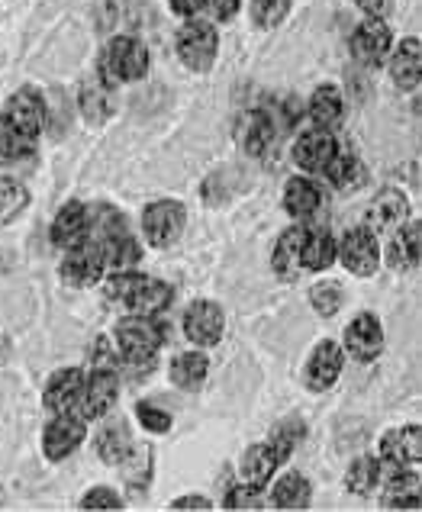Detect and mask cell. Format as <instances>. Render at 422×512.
I'll return each mask as SVG.
<instances>
[{
    "mask_svg": "<svg viewBox=\"0 0 422 512\" xmlns=\"http://www.w3.org/2000/svg\"><path fill=\"white\" fill-rule=\"evenodd\" d=\"M42 126H46V107H42V97L36 91H23L13 94L4 113H0V158H23L33 155Z\"/></svg>",
    "mask_w": 422,
    "mask_h": 512,
    "instance_id": "cell-1",
    "label": "cell"
},
{
    "mask_svg": "<svg viewBox=\"0 0 422 512\" xmlns=\"http://www.w3.org/2000/svg\"><path fill=\"white\" fill-rule=\"evenodd\" d=\"M107 297L113 303L126 306L129 313L155 316L165 310L174 294L165 281H158V277H145L136 271H116L107 281Z\"/></svg>",
    "mask_w": 422,
    "mask_h": 512,
    "instance_id": "cell-2",
    "label": "cell"
},
{
    "mask_svg": "<svg viewBox=\"0 0 422 512\" xmlns=\"http://www.w3.org/2000/svg\"><path fill=\"white\" fill-rule=\"evenodd\" d=\"M165 335L162 326L155 323L152 316H139V313H129L116 323V345H120V355L129 364H139V368H149L155 364L158 348H162Z\"/></svg>",
    "mask_w": 422,
    "mask_h": 512,
    "instance_id": "cell-3",
    "label": "cell"
},
{
    "mask_svg": "<svg viewBox=\"0 0 422 512\" xmlns=\"http://www.w3.org/2000/svg\"><path fill=\"white\" fill-rule=\"evenodd\" d=\"M149 71V49L142 46L133 36H116L107 52H104V65H100V78L110 84H126V81H139Z\"/></svg>",
    "mask_w": 422,
    "mask_h": 512,
    "instance_id": "cell-4",
    "label": "cell"
},
{
    "mask_svg": "<svg viewBox=\"0 0 422 512\" xmlns=\"http://www.w3.org/2000/svg\"><path fill=\"white\" fill-rule=\"evenodd\" d=\"M187 226V213L178 200H155L142 213V232L152 248H168L181 239Z\"/></svg>",
    "mask_w": 422,
    "mask_h": 512,
    "instance_id": "cell-5",
    "label": "cell"
},
{
    "mask_svg": "<svg viewBox=\"0 0 422 512\" xmlns=\"http://www.w3.org/2000/svg\"><path fill=\"white\" fill-rule=\"evenodd\" d=\"M336 258L345 265L348 274L355 277H371L381 268V245L371 229H348L342 242H336Z\"/></svg>",
    "mask_w": 422,
    "mask_h": 512,
    "instance_id": "cell-6",
    "label": "cell"
},
{
    "mask_svg": "<svg viewBox=\"0 0 422 512\" xmlns=\"http://www.w3.org/2000/svg\"><path fill=\"white\" fill-rule=\"evenodd\" d=\"M216 49H220V36L216 29L203 20H187L178 33V55L191 71H210L216 62Z\"/></svg>",
    "mask_w": 422,
    "mask_h": 512,
    "instance_id": "cell-7",
    "label": "cell"
},
{
    "mask_svg": "<svg viewBox=\"0 0 422 512\" xmlns=\"http://www.w3.org/2000/svg\"><path fill=\"white\" fill-rule=\"evenodd\" d=\"M116 397H120V377H116V371H110V368H100L84 380L81 397H78V416L84 422L104 419L113 409Z\"/></svg>",
    "mask_w": 422,
    "mask_h": 512,
    "instance_id": "cell-8",
    "label": "cell"
},
{
    "mask_svg": "<svg viewBox=\"0 0 422 512\" xmlns=\"http://www.w3.org/2000/svg\"><path fill=\"white\" fill-rule=\"evenodd\" d=\"M226 332V313L220 303L213 300H197L187 306L184 313V335L200 348H210L223 339Z\"/></svg>",
    "mask_w": 422,
    "mask_h": 512,
    "instance_id": "cell-9",
    "label": "cell"
},
{
    "mask_svg": "<svg viewBox=\"0 0 422 512\" xmlns=\"http://www.w3.org/2000/svg\"><path fill=\"white\" fill-rule=\"evenodd\" d=\"M87 435V422L75 413H58L42 435V451H46L49 461H65L81 448Z\"/></svg>",
    "mask_w": 422,
    "mask_h": 512,
    "instance_id": "cell-10",
    "label": "cell"
},
{
    "mask_svg": "<svg viewBox=\"0 0 422 512\" xmlns=\"http://www.w3.org/2000/svg\"><path fill=\"white\" fill-rule=\"evenodd\" d=\"M107 265H104V252H100L97 242H81L75 248H68V255L62 261V281L68 287H91L104 277Z\"/></svg>",
    "mask_w": 422,
    "mask_h": 512,
    "instance_id": "cell-11",
    "label": "cell"
},
{
    "mask_svg": "<svg viewBox=\"0 0 422 512\" xmlns=\"http://www.w3.org/2000/svg\"><path fill=\"white\" fill-rule=\"evenodd\" d=\"M345 351L355 361L368 364L384 351V326L374 313H358L345 326Z\"/></svg>",
    "mask_w": 422,
    "mask_h": 512,
    "instance_id": "cell-12",
    "label": "cell"
},
{
    "mask_svg": "<svg viewBox=\"0 0 422 512\" xmlns=\"http://www.w3.org/2000/svg\"><path fill=\"white\" fill-rule=\"evenodd\" d=\"M390 49H394V36H390V29H387V23L381 17H368L355 29L352 52H355V58L361 65L381 68V62L390 55Z\"/></svg>",
    "mask_w": 422,
    "mask_h": 512,
    "instance_id": "cell-13",
    "label": "cell"
},
{
    "mask_svg": "<svg viewBox=\"0 0 422 512\" xmlns=\"http://www.w3.org/2000/svg\"><path fill=\"white\" fill-rule=\"evenodd\" d=\"M339 152L336 145V136L329 133V129H310V133H303L294 145V162L300 171H310V174H323L326 165L332 162V155Z\"/></svg>",
    "mask_w": 422,
    "mask_h": 512,
    "instance_id": "cell-14",
    "label": "cell"
},
{
    "mask_svg": "<svg viewBox=\"0 0 422 512\" xmlns=\"http://www.w3.org/2000/svg\"><path fill=\"white\" fill-rule=\"evenodd\" d=\"M419 426H400V429H390L381 438V464L390 467H416L422 458V442H419Z\"/></svg>",
    "mask_w": 422,
    "mask_h": 512,
    "instance_id": "cell-15",
    "label": "cell"
},
{
    "mask_svg": "<svg viewBox=\"0 0 422 512\" xmlns=\"http://www.w3.org/2000/svg\"><path fill=\"white\" fill-rule=\"evenodd\" d=\"M342 364H345V351H342L339 342H319L313 348L310 361H307V387L316 390V393L329 390L339 380Z\"/></svg>",
    "mask_w": 422,
    "mask_h": 512,
    "instance_id": "cell-16",
    "label": "cell"
},
{
    "mask_svg": "<svg viewBox=\"0 0 422 512\" xmlns=\"http://www.w3.org/2000/svg\"><path fill=\"white\" fill-rule=\"evenodd\" d=\"M410 216V203L400 194V190H384L381 197H374L371 210H368V226L374 236H384V232H394L400 223H406Z\"/></svg>",
    "mask_w": 422,
    "mask_h": 512,
    "instance_id": "cell-17",
    "label": "cell"
},
{
    "mask_svg": "<svg viewBox=\"0 0 422 512\" xmlns=\"http://www.w3.org/2000/svg\"><path fill=\"white\" fill-rule=\"evenodd\" d=\"M87 229H91V219H87L84 203H65L52 223V242L68 252V248L87 242Z\"/></svg>",
    "mask_w": 422,
    "mask_h": 512,
    "instance_id": "cell-18",
    "label": "cell"
},
{
    "mask_svg": "<svg viewBox=\"0 0 422 512\" xmlns=\"http://www.w3.org/2000/svg\"><path fill=\"white\" fill-rule=\"evenodd\" d=\"M81 387H84V374L78 368H65L58 371L49 387H46V397H42V403H46V409L52 416L58 413H71V409L78 406V397H81Z\"/></svg>",
    "mask_w": 422,
    "mask_h": 512,
    "instance_id": "cell-19",
    "label": "cell"
},
{
    "mask_svg": "<svg viewBox=\"0 0 422 512\" xmlns=\"http://www.w3.org/2000/svg\"><path fill=\"white\" fill-rule=\"evenodd\" d=\"M387 265L406 271L419 265V223L410 219V223H400L394 229V236L387 242Z\"/></svg>",
    "mask_w": 422,
    "mask_h": 512,
    "instance_id": "cell-20",
    "label": "cell"
},
{
    "mask_svg": "<svg viewBox=\"0 0 422 512\" xmlns=\"http://www.w3.org/2000/svg\"><path fill=\"white\" fill-rule=\"evenodd\" d=\"M419 68H422V46L419 39H403L397 52L390 55V75L403 91H416L419 87Z\"/></svg>",
    "mask_w": 422,
    "mask_h": 512,
    "instance_id": "cell-21",
    "label": "cell"
},
{
    "mask_svg": "<svg viewBox=\"0 0 422 512\" xmlns=\"http://www.w3.org/2000/svg\"><path fill=\"white\" fill-rule=\"evenodd\" d=\"M281 464H284V461H281L278 451H274V445H271V442L255 445V448L245 451V458H242V480H245V484L265 487Z\"/></svg>",
    "mask_w": 422,
    "mask_h": 512,
    "instance_id": "cell-22",
    "label": "cell"
},
{
    "mask_svg": "<svg viewBox=\"0 0 422 512\" xmlns=\"http://www.w3.org/2000/svg\"><path fill=\"white\" fill-rule=\"evenodd\" d=\"M319 200H323V190L310 178H290L284 187V207L294 219H310L319 210Z\"/></svg>",
    "mask_w": 422,
    "mask_h": 512,
    "instance_id": "cell-23",
    "label": "cell"
},
{
    "mask_svg": "<svg viewBox=\"0 0 422 512\" xmlns=\"http://www.w3.org/2000/svg\"><path fill=\"white\" fill-rule=\"evenodd\" d=\"M336 265V239L329 232H307L300 242V271H326Z\"/></svg>",
    "mask_w": 422,
    "mask_h": 512,
    "instance_id": "cell-24",
    "label": "cell"
},
{
    "mask_svg": "<svg viewBox=\"0 0 422 512\" xmlns=\"http://www.w3.org/2000/svg\"><path fill=\"white\" fill-rule=\"evenodd\" d=\"M342 91L336 84H323V87H316L313 97H310V120L319 126V129H332V126H339L342 120Z\"/></svg>",
    "mask_w": 422,
    "mask_h": 512,
    "instance_id": "cell-25",
    "label": "cell"
},
{
    "mask_svg": "<svg viewBox=\"0 0 422 512\" xmlns=\"http://www.w3.org/2000/svg\"><path fill=\"white\" fill-rule=\"evenodd\" d=\"M303 236H307V229L303 226H290L284 236L278 239V245H274V271H278L281 277H287V281H294V277L300 274V242Z\"/></svg>",
    "mask_w": 422,
    "mask_h": 512,
    "instance_id": "cell-26",
    "label": "cell"
},
{
    "mask_svg": "<svg viewBox=\"0 0 422 512\" xmlns=\"http://www.w3.org/2000/svg\"><path fill=\"white\" fill-rule=\"evenodd\" d=\"M271 506L278 509H307L310 506V480L290 471L278 477V484L271 487Z\"/></svg>",
    "mask_w": 422,
    "mask_h": 512,
    "instance_id": "cell-27",
    "label": "cell"
},
{
    "mask_svg": "<svg viewBox=\"0 0 422 512\" xmlns=\"http://www.w3.org/2000/svg\"><path fill=\"white\" fill-rule=\"evenodd\" d=\"M323 174H326L329 184L336 187V190L361 187V184H365V178H368V171H365V165H361V158H355V155H342V152L332 155V162L326 165Z\"/></svg>",
    "mask_w": 422,
    "mask_h": 512,
    "instance_id": "cell-28",
    "label": "cell"
},
{
    "mask_svg": "<svg viewBox=\"0 0 422 512\" xmlns=\"http://www.w3.org/2000/svg\"><path fill=\"white\" fill-rule=\"evenodd\" d=\"M210 371V361L203 351H187V355H178L171 364V380L178 384L181 390H197L203 380H207Z\"/></svg>",
    "mask_w": 422,
    "mask_h": 512,
    "instance_id": "cell-29",
    "label": "cell"
},
{
    "mask_svg": "<svg viewBox=\"0 0 422 512\" xmlns=\"http://www.w3.org/2000/svg\"><path fill=\"white\" fill-rule=\"evenodd\" d=\"M100 252H104V265L110 271H129L139 261V242L129 232H116L107 242H100Z\"/></svg>",
    "mask_w": 422,
    "mask_h": 512,
    "instance_id": "cell-30",
    "label": "cell"
},
{
    "mask_svg": "<svg viewBox=\"0 0 422 512\" xmlns=\"http://www.w3.org/2000/svg\"><path fill=\"white\" fill-rule=\"evenodd\" d=\"M381 480H384L381 458H358V461H352V467H348L345 487L352 493H358V496H371Z\"/></svg>",
    "mask_w": 422,
    "mask_h": 512,
    "instance_id": "cell-31",
    "label": "cell"
},
{
    "mask_svg": "<svg viewBox=\"0 0 422 512\" xmlns=\"http://www.w3.org/2000/svg\"><path fill=\"white\" fill-rule=\"evenodd\" d=\"M81 110L87 116V123H104L110 110H113V100H110V91H107V81L104 78H94L84 84L81 91Z\"/></svg>",
    "mask_w": 422,
    "mask_h": 512,
    "instance_id": "cell-32",
    "label": "cell"
},
{
    "mask_svg": "<svg viewBox=\"0 0 422 512\" xmlns=\"http://www.w3.org/2000/svg\"><path fill=\"white\" fill-rule=\"evenodd\" d=\"M129 451H133V438H129L126 426H120V422L107 426L97 435V455L107 464H123L129 458Z\"/></svg>",
    "mask_w": 422,
    "mask_h": 512,
    "instance_id": "cell-33",
    "label": "cell"
},
{
    "mask_svg": "<svg viewBox=\"0 0 422 512\" xmlns=\"http://www.w3.org/2000/svg\"><path fill=\"white\" fill-rule=\"evenodd\" d=\"M29 207V190L20 181L0 178V226L13 223Z\"/></svg>",
    "mask_w": 422,
    "mask_h": 512,
    "instance_id": "cell-34",
    "label": "cell"
},
{
    "mask_svg": "<svg viewBox=\"0 0 422 512\" xmlns=\"http://www.w3.org/2000/svg\"><path fill=\"white\" fill-rule=\"evenodd\" d=\"M342 287L339 284H332V281H319L313 284L310 290V303H313V310L319 316H336L342 310Z\"/></svg>",
    "mask_w": 422,
    "mask_h": 512,
    "instance_id": "cell-35",
    "label": "cell"
},
{
    "mask_svg": "<svg viewBox=\"0 0 422 512\" xmlns=\"http://www.w3.org/2000/svg\"><path fill=\"white\" fill-rule=\"evenodd\" d=\"M287 7H290V0H252V20L261 29L278 26L287 17Z\"/></svg>",
    "mask_w": 422,
    "mask_h": 512,
    "instance_id": "cell-36",
    "label": "cell"
},
{
    "mask_svg": "<svg viewBox=\"0 0 422 512\" xmlns=\"http://www.w3.org/2000/svg\"><path fill=\"white\" fill-rule=\"evenodd\" d=\"M136 416L142 422V429L145 432H152V435H165L171 432V416L165 413V409H158L152 403H139L136 406Z\"/></svg>",
    "mask_w": 422,
    "mask_h": 512,
    "instance_id": "cell-37",
    "label": "cell"
},
{
    "mask_svg": "<svg viewBox=\"0 0 422 512\" xmlns=\"http://www.w3.org/2000/svg\"><path fill=\"white\" fill-rule=\"evenodd\" d=\"M226 509H261L265 500H261V487L255 484H242V487H232L226 493Z\"/></svg>",
    "mask_w": 422,
    "mask_h": 512,
    "instance_id": "cell-38",
    "label": "cell"
},
{
    "mask_svg": "<svg viewBox=\"0 0 422 512\" xmlns=\"http://www.w3.org/2000/svg\"><path fill=\"white\" fill-rule=\"evenodd\" d=\"M81 509H123V496L113 493L110 487H94L84 493Z\"/></svg>",
    "mask_w": 422,
    "mask_h": 512,
    "instance_id": "cell-39",
    "label": "cell"
},
{
    "mask_svg": "<svg viewBox=\"0 0 422 512\" xmlns=\"http://www.w3.org/2000/svg\"><path fill=\"white\" fill-rule=\"evenodd\" d=\"M387 493L390 496H419V471L410 467V474H406V467H397V474L390 477L387 484Z\"/></svg>",
    "mask_w": 422,
    "mask_h": 512,
    "instance_id": "cell-40",
    "label": "cell"
},
{
    "mask_svg": "<svg viewBox=\"0 0 422 512\" xmlns=\"http://www.w3.org/2000/svg\"><path fill=\"white\" fill-rule=\"evenodd\" d=\"M271 139H274L271 123L265 120V116H255V120H252V129H249V136H245V149H249L252 155H261Z\"/></svg>",
    "mask_w": 422,
    "mask_h": 512,
    "instance_id": "cell-41",
    "label": "cell"
},
{
    "mask_svg": "<svg viewBox=\"0 0 422 512\" xmlns=\"http://www.w3.org/2000/svg\"><path fill=\"white\" fill-rule=\"evenodd\" d=\"M239 7H242V0H207V10L216 23H229L239 13Z\"/></svg>",
    "mask_w": 422,
    "mask_h": 512,
    "instance_id": "cell-42",
    "label": "cell"
},
{
    "mask_svg": "<svg viewBox=\"0 0 422 512\" xmlns=\"http://www.w3.org/2000/svg\"><path fill=\"white\" fill-rule=\"evenodd\" d=\"M171 10L184 20H200V13L207 10V0H171Z\"/></svg>",
    "mask_w": 422,
    "mask_h": 512,
    "instance_id": "cell-43",
    "label": "cell"
},
{
    "mask_svg": "<svg viewBox=\"0 0 422 512\" xmlns=\"http://www.w3.org/2000/svg\"><path fill=\"white\" fill-rule=\"evenodd\" d=\"M213 503L203 500V496H181V500H174L171 509H210Z\"/></svg>",
    "mask_w": 422,
    "mask_h": 512,
    "instance_id": "cell-44",
    "label": "cell"
},
{
    "mask_svg": "<svg viewBox=\"0 0 422 512\" xmlns=\"http://www.w3.org/2000/svg\"><path fill=\"white\" fill-rule=\"evenodd\" d=\"M358 7L368 13V17H384L387 13V0H358Z\"/></svg>",
    "mask_w": 422,
    "mask_h": 512,
    "instance_id": "cell-45",
    "label": "cell"
},
{
    "mask_svg": "<svg viewBox=\"0 0 422 512\" xmlns=\"http://www.w3.org/2000/svg\"><path fill=\"white\" fill-rule=\"evenodd\" d=\"M390 509H419V496H390Z\"/></svg>",
    "mask_w": 422,
    "mask_h": 512,
    "instance_id": "cell-46",
    "label": "cell"
}]
</instances>
